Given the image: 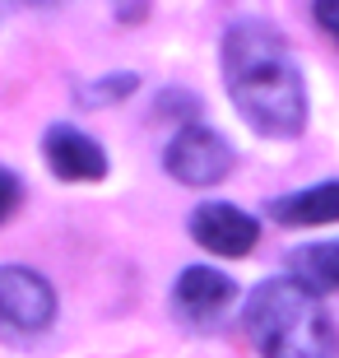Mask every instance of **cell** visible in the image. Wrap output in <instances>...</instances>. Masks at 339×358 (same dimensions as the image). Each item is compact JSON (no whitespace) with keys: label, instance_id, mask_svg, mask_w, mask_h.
I'll return each mask as SVG.
<instances>
[{"label":"cell","instance_id":"6da1fadb","mask_svg":"<svg viewBox=\"0 0 339 358\" xmlns=\"http://www.w3.org/2000/svg\"><path fill=\"white\" fill-rule=\"evenodd\" d=\"M223 84L247 126L288 140L307 121V84L284 33L265 19H237L223 33Z\"/></svg>","mask_w":339,"mask_h":358},{"label":"cell","instance_id":"7a4b0ae2","mask_svg":"<svg viewBox=\"0 0 339 358\" xmlns=\"http://www.w3.org/2000/svg\"><path fill=\"white\" fill-rule=\"evenodd\" d=\"M247 335L261 358H339V331L298 279L274 275L247 298Z\"/></svg>","mask_w":339,"mask_h":358},{"label":"cell","instance_id":"3957f363","mask_svg":"<svg viewBox=\"0 0 339 358\" xmlns=\"http://www.w3.org/2000/svg\"><path fill=\"white\" fill-rule=\"evenodd\" d=\"M163 163L186 186H214L233 173V149H228V140L219 131H209V126H182L168 140Z\"/></svg>","mask_w":339,"mask_h":358},{"label":"cell","instance_id":"277c9868","mask_svg":"<svg viewBox=\"0 0 339 358\" xmlns=\"http://www.w3.org/2000/svg\"><path fill=\"white\" fill-rule=\"evenodd\" d=\"M56 317L52 284L28 266H0V321L24 335L47 331Z\"/></svg>","mask_w":339,"mask_h":358},{"label":"cell","instance_id":"5b68a950","mask_svg":"<svg viewBox=\"0 0 339 358\" xmlns=\"http://www.w3.org/2000/svg\"><path fill=\"white\" fill-rule=\"evenodd\" d=\"M191 238L214 256H247L256 247V238H261V224L237 205L209 200V205H200L191 214Z\"/></svg>","mask_w":339,"mask_h":358},{"label":"cell","instance_id":"8992f818","mask_svg":"<svg viewBox=\"0 0 339 358\" xmlns=\"http://www.w3.org/2000/svg\"><path fill=\"white\" fill-rule=\"evenodd\" d=\"M42 154H47V168H52L61 182H103L107 177V154L93 145L84 131L52 126L47 140H42Z\"/></svg>","mask_w":339,"mask_h":358},{"label":"cell","instance_id":"52a82bcc","mask_svg":"<svg viewBox=\"0 0 339 358\" xmlns=\"http://www.w3.org/2000/svg\"><path fill=\"white\" fill-rule=\"evenodd\" d=\"M237 284L223 270H209V266H186L182 275H177V289H172V298H177V307L182 312H191V317H214V312H223V307L233 303Z\"/></svg>","mask_w":339,"mask_h":358},{"label":"cell","instance_id":"ba28073f","mask_svg":"<svg viewBox=\"0 0 339 358\" xmlns=\"http://www.w3.org/2000/svg\"><path fill=\"white\" fill-rule=\"evenodd\" d=\"M270 219L284 228H312V224H339V182L307 186L298 196H279L270 205Z\"/></svg>","mask_w":339,"mask_h":358},{"label":"cell","instance_id":"9c48e42d","mask_svg":"<svg viewBox=\"0 0 339 358\" xmlns=\"http://www.w3.org/2000/svg\"><path fill=\"white\" fill-rule=\"evenodd\" d=\"M293 270H298V284L312 289L316 298L330 289H339V242H316V247H302L293 256Z\"/></svg>","mask_w":339,"mask_h":358},{"label":"cell","instance_id":"30bf717a","mask_svg":"<svg viewBox=\"0 0 339 358\" xmlns=\"http://www.w3.org/2000/svg\"><path fill=\"white\" fill-rule=\"evenodd\" d=\"M135 75H117V80H103V84H93L89 93H84V103L89 107H98V103H107V98H112V103H117V98H126V93L135 89Z\"/></svg>","mask_w":339,"mask_h":358},{"label":"cell","instance_id":"8fae6325","mask_svg":"<svg viewBox=\"0 0 339 358\" xmlns=\"http://www.w3.org/2000/svg\"><path fill=\"white\" fill-rule=\"evenodd\" d=\"M14 205H19V182H14V177L0 168V224L14 214Z\"/></svg>","mask_w":339,"mask_h":358},{"label":"cell","instance_id":"7c38bea8","mask_svg":"<svg viewBox=\"0 0 339 358\" xmlns=\"http://www.w3.org/2000/svg\"><path fill=\"white\" fill-rule=\"evenodd\" d=\"M316 24L339 42V0H316Z\"/></svg>","mask_w":339,"mask_h":358},{"label":"cell","instance_id":"4fadbf2b","mask_svg":"<svg viewBox=\"0 0 339 358\" xmlns=\"http://www.w3.org/2000/svg\"><path fill=\"white\" fill-rule=\"evenodd\" d=\"M28 5H52V0H28Z\"/></svg>","mask_w":339,"mask_h":358}]
</instances>
